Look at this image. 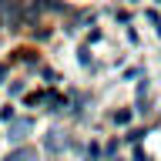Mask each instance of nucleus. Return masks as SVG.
<instances>
[{
  "label": "nucleus",
  "instance_id": "nucleus-1",
  "mask_svg": "<svg viewBox=\"0 0 161 161\" xmlns=\"http://www.w3.org/2000/svg\"><path fill=\"white\" fill-rule=\"evenodd\" d=\"M40 10H44V3H40V0H24V3H20V20L34 24V20L40 17Z\"/></svg>",
  "mask_w": 161,
  "mask_h": 161
},
{
  "label": "nucleus",
  "instance_id": "nucleus-2",
  "mask_svg": "<svg viewBox=\"0 0 161 161\" xmlns=\"http://www.w3.org/2000/svg\"><path fill=\"white\" fill-rule=\"evenodd\" d=\"M0 14L7 17V24H17L20 20V7L14 3V0H0Z\"/></svg>",
  "mask_w": 161,
  "mask_h": 161
},
{
  "label": "nucleus",
  "instance_id": "nucleus-3",
  "mask_svg": "<svg viewBox=\"0 0 161 161\" xmlns=\"http://www.w3.org/2000/svg\"><path fill=\"white\" fill-rule=\"evenodd\" d=\"M44 144H47V151H60L64 144H67V138H64V131H50Z\"/></svg>",
  "mask_w": 161,
  "mask_h": 161
},
{
  "label": "nucleus",
  "instance_id": "nucleus-4",
  "mask_svg": "<svg viewBox=\"0 0 161 161\" xmlns=\"http://www.w3.org/2000/svg\"><path fill=\"white\" fill-rule=\"evenodd\" d=\"M3 161H37V154H34L30 148H17V151H10Z\"/></svg>",
  "mask_w": 161,
  "mask_h": 161
},
{
  "label": "nucleus",
  "instance_id": "nucleus-5",
  "mask_svg": "<svg viewBox=\"0 0 161 161\" xmlns=\"http://www.w3.org/2000/svg\"><path fill=\"white\" fill-rule=\"evenodd\" d=\"M34 128V124H30V121H17V124H14V131H10V138L14 141H20V138H27V131Z\"/></svg>",
  "mask_w": 161,
  "mask_h": 161
},
{
  "label": "nucleus",
  "instance_id": "nucleus-6",
  "mask_svg": "<svg viewBox=\"0 0 161 161\" xmlns=\"http://www.w3.org/2000/svg\"><path fill=\"white\" fill-rule=\"evenodd\" d=\"M131 121V111H114V124H128Z\"/></svg>",
  "mask_w": 161,
  "mask_h": 161
},
{
  "label": "nucleus",
  "instance_id": "nucleus-7",
  "mask_svg": "<svg viewBox=\"0 0 161 161\" xmlns=\"http://www.w3.org/2000/svg\"><path fill=\"white\" fill-rule=\"evenodd\" d=\"M44 10H67L60 0H44Z\"/></svg>",
  "mask_w": 161,
  "mask_h": 161
},
{
  "label": "nucleus",
  "instance_id": "nucleus-8",
  "mask_svg": "<svg viewBox=\"0 0 161 161\" xmlns=\"http://www.w3.org/2000/svg\"><path fill=\"white\" fill-rule=\"evenodd\" d=\"M3 77H7V64H0V84H3Z\"/></svg>",
  "mask_w": 161,
  "mask_h": 161
},
{
  "label": "nucleus",
  "instance_id": "nucleus-9",
  "mask_svg": "<svg viewBox=\"0 0 161 161\" xmlns=\"http://www.w3.org/2000/svg\"><path fill=\"white\" fill-rule=\"evenodd\" d=\"M154 30H158V37H161V24H158V27H154Z\"/></svg>",
  "mask_w": 161,
  "mask_h": 161
}]
</instances>
